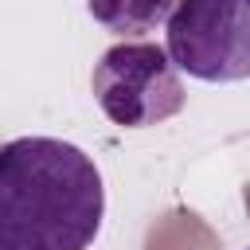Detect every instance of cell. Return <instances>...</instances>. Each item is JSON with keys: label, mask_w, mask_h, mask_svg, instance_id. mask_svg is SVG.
<instances>
[{"label": "cell", "mask_w": 250, "mask_h": 250, "mask_svg": "<svg viewBox=\"0 0 250 250\" xmlns=\"http://www.w3.org/2000/svg\"><path fill=\"white\" fill-rule=\"evenodd\" d=\"M105 215L98 164L59 137L0 148V250H86Z\"/></svg>", "instance_id": "cell-1"}, {"label": "cell", "mask_w": 250, "mask_h": 250, "mask_svg": "<svg viewBox=\"0 0 250 250\" xmlns=\"http://www.w3.org/2000/svg\"><path fill=\"white\" fill-rule=\"evenodd\" d=\"M168 47L156 43H117L90 74L102 113L121 129H148L184 109V82L176 74Z\"/></svg>", "instance_id": "cell-2"}, {"label": "cell", "mask_w": 250, "mask_h": 250, "mask_svg": "<svg viewBox=\"0 0 250 250\" xmlns=\"http://www.w3.org/2000/svg\"><path fill=\"white\" fill-rule=\"evenodd\" d=\"M164 47L199 82L250 78V0H180Z\"/></svg>", "instance_id": "cell-3"}, {"label": "cell", "mask_w": 250, "mask_h": 250, "mask_svg": "<svg viewBox=\"0 0 250 250\" xmlns=\"http://www.w3.org/2000/svg\"><path fill=\"white\" fill-rule=\"evenodd\" d=\"M86 12L105 31L141 35V31L168 23V16L176 12V0H86Z\"/></svg>", "instance_id": "cell-4"}, {"label": "cell", "mask_w": 250, "mask_h": 250, "mask_svg": "<svg viewBox=\"0 0 250 250\" xmlns=\"http://www.w3.org/2000/svg\"><path fill=\"white\" fill-rule=\"evenodd\" d=\"M246 250H250V246H246Z\"/></svg>", "instance_id": "cell-5"}]
</instances>
